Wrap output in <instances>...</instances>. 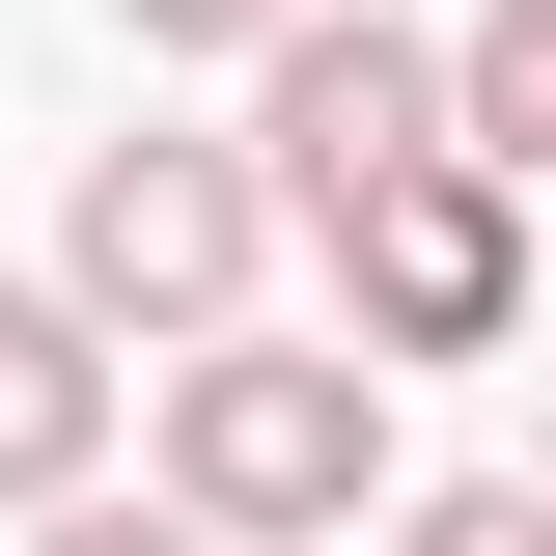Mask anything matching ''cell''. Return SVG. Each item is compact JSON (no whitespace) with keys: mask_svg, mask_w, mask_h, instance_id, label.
Instances as JSON below:
<instances>
[{"mask_svg":"<svg viewBox=\"0 0 556 556\" xmlns=\"http://www.w3.org/2000/svg\"><path fill=\"white\" fill-rule=\"evenodd\" d=\"M56 501H112V334L56 278H0V529H56Z\"/></svg>","mask_w":556,"mask_h":556,"instance_id":"cell-5","label":"cell"},{"mask_svg":"<svg viewBox=\"0 0 556 556\" xmlns=\"http://www.w3.org/2000/svg\"><path fill=\"white\" fill-rule=\"evenodd\" d=\"M334 334H362V362H501V334H556V223L501 195V167H417V195L334 223Z\"/></svg>","mask_w":556,"mask_h":556,"instance_id":"cell-4","label":"cell"},{"mask_svg":"<svg viewBox=\"0 0 556 556\" xmlns=\"http://www.w3.org/2000/svg\"><path fill=\"white\" fill-rule=\"evenodd\" d=\"M251 167H278V223L334 251L362 195H417V167H473V112H445V28H390V0H306L251 56Z\"/></svg>","mask_w":556,"mask_h":556,"instance_id":"cell-3","label":"cell"},{"mask_svg":"<svg viewBox=\"0 0 556 556\" xmlns=\"http://www.w3.org/2000/svg\"><path fill=\"white\" fill-rule=\"evenodd\" d=\"M390 556H556V473H417Z\"/></svg>","mask_w":556,"mask_h":556,"instance_id":"cell-7","label":"cell"},{"mask_svg":"<svg viewBox=\"0 0 556 556\" xmlns=\"http://www.w3.org/2000/svg\"><path fill=\"white\" fill-rule=\"evenodd\" d=\"M445 112H473L501 195H556V0H473V28H445Z\"/></svg>","mask_w":556,"mask_h":556,"instance_id":"cell-6","label":"cell"},{"mask_svg":"<svg viewBox=\"0 0 556 556\" xmlns=\"http://www.w3.org/2000/svg\"><path fill=\"white\" fill-rule=\"evenodd\" d=\"M28 556H223V529H195V501H56Z\"/></svg>","mask_w":556,"mask_h":556,"instance_id":"cell-9","label":"cell"},{"mask_svg":"<svg viewBox=\"0 0 556 556\" xmlns=\"http://www.w3.org/2000/svg\"><path fill=\"white\" fill-rule=\"evenodd\" d=\"M251 278H278V167H251V139H167V112L84 139V195H56V306H84L112 362H223V334H251Z\"/></svg>","mask_w":556,"mask_h":556,"instance_id":"cell-2","label":"cell"},{"mask_svg":"<svg viewBox=\"0 0 556 556\" xmlns=\"http://www.w3.org/2000/svg\"><path fill=\"white\" fill-rule=\"evenodd\" d=\"M139 390H167V501L223 556H334L390 501V362L362 334H223V362H139Z\"/></svg>","mask_w":556,"mask_h":556,"instance_id":"cell-1","label":"cell"},{"mask_svg":"<svg viewBox=\"0 0 556 556\" xmlns=\"http://www.w3.org/2000/svg\"><path fill=\"white\" fill-rule=\"evenodd\" d=\"M139 56H278V28H306V0H112Z\"/></svg>","mask_w":556,"mask_h":556,"instance_id":"cell-8","label":"cell"}]
</instances>
